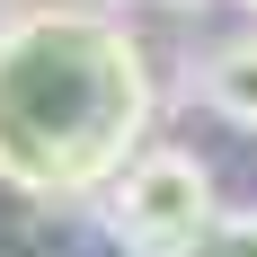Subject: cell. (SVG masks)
Instances as JSON below:
<instances>
[{"label": "cell", "mask_w": 257, "mask_h": 257, "mask_svg": "<svg viewBox=\"0 0 257 257\" xmlns=\"http://www.w3.org/2000/svg\"><path fill=\"white\" fill-rule=\"evenodd\" d=\"M106 231L124 257H186V239L204 231L222 195H213V160L178 151V142H142V151L115 169V186L98 195Z\"/></svg>", "instance_id": "obj_2"}, {"label": "cell", "mask_w": 257, "mask_h": 257, "mask_svg": "<svg viewBox=\"0 0 257 257\" xmlns=\"http://www.w3.org/2000/svg\"><path fill=\"white\" fill-rule=\"evenodd\" d=\"M186 89H195L204 115H222L231 133H257V27L248 36H222V45L186 71Z\"/></svg>", "instance_id": "obj_3"}, {"label": "cell", "mask_w": 257, "mask_h": 257, "mask_svg": "<svg viewBox=\"0 0 257 257\" xmlns=\"http://www.w3.org/2000/svg\"><path fill=\"white\" fill-rule=\"evenodd\" d=\"M169 9H204V0H169Z\"/></svg>", "instance_id": "obj_6"}, {"label": "cell", "mask_w": 257, "mask_h": 257, "mask_svg": "<svg viewBox=\"0 0 257 257\" xmlns=\"http://www.w3.org/2000/svg\"><path fill=\"white\" fill-rule=\"evenodd\" d=\"M160 89L124 18L18 9L0 18V186L27 204H98L151 142Z\"/></svg>", "instance_id": "obj_1"}, {"label": "cell", "mask_w": 257, "mask_h": 257, "mask_svg": "<svg viewBox=\"0 0 257 257\" xmlns=\"http://www.w3.org/2000/svg\"><path fill=\"white\" fill-rule=\"evenodd\" d=\"M71 9H115V0H71Z\"/></svg>", "instance_id": "obj_5"}, {"label": "cell", "mask_w": 257, "mask_h": 257, "mask_svg": "<svg viewBox=\"0 0 257 257\" xmlns=\"http://www.w3.org/2000/svg\"><path fill=\"white\" fill-rule=\"evenodd\" d=\"M186 257H257V213H248V204H239V213L222 204L204 231L186 239Z\"/></svg>", "instance_id": "obj_4"}, {"label": "cell", "mask_w": 257, "mask_h": 257, "mask_svg": "<svg viewBox=\"0 0 257 257\" xmlns=\"http://www.w3.org/2000/svg\"><path fill=\"white\" fill-rule=\"evenodd\" d=\"M239 9H248V18H257V0H239Z\"/></svg>", "instance_id": "obj_7"}]
</instances>
